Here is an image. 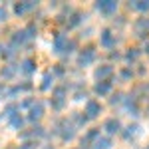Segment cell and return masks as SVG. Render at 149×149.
Wrapping results in <instances>:
<instances>
[{
  "instance_id": "cell-1",
  "label": "cell",
  "mask_w": 149,
  "mask_h": 149,
  "mask_svg": "<svg viewBox=\"0 0 149 149\" xmlns=\"http://www.w3.org/2000/svg\"><path fill=\"white\" fill-rule=\"evenodd\" d=\"M58 133H60V137L64 139V141H72V139L76 137V129H74V125L72 123H68L66 119H60L58 121Z\"/></svg>"
},
{
  "instance_id": "cell-2",
  "label": "cell",
  "mask_w": 149,
  "mask_h": 149,
  "mask_svg": "<svg viewBox=\"0 0 149 149\" xmlns=\"http://www.w3.org/2000/svg\"><path fill=\"white\" fill-rule=\"evenodd\" d=\"M95 8L102 12V14H105V16H111L117 10V2H113V0H100L95 4Z\"/></svg>"
},
{
  "instance_id": "cell-3",
  "label": "cell",
  "mask_w": 149,
  "mask_h": 149,
  "mask_svg": "<svg viewBox=\"0 0 149 149\" xmlns=\"http://www.w3.org/2000/svg\"><path fill=\"white\" fill-rule=\"evenodd\" d=\"M64 95H66V88L64 86H58L56 90H54V97L50 100L54 109H62L64 107Z\"/></svg>"
},
{
  "instance_id": "cell-4",
  "label": "cell",
  "mask_w": 149,
  "mask_h": 149,
  "mask_svg": "<svg viewBox=\"0 0 149 149\" xmlns=\"http://www.w3.org/2000/svg\"><path fill=\"white\" fill-rule=\"evenodd\" d=\"M93 60H95V52H93L92 48H86V50H81L80 56H78V64H80L81 68H86V66H90Z\"/></svg>"
},
{
  "instance_id": "cell-5",
  "label": "cell",
  "mask_w": 149,
  "mask_h": 149,
  "mask_svg": "<svg viewBox=\"0 0 149 149\" xmlns=\"http://www.w3.org/2000/svg\"><path fill=\"white\" fill-rule=\"evenodd\" d=\"M100 113H102V103L100 102L90 100V102L86 103V117L88 119H93V117H97Z\"/></svg>"
},
{
  "instance_id": "cell-6",
  "label": "cell",
  "mask_w": 149,
  "mask_h": 149,
  "mask_svg": "<svg viewBox=\"0 0 149 149\" xmlns=\"http://www.w3.org/2000/svg\"><path fill=\"white\" fill-rule=\"evenodd\" d=\"M103 129H105L109 135L119 133V131H121V121H119L117 117H107V119H105V123H103Z\"/></svg>"
},
{
  "instance_id": "cell-7",
  "label": "cell",
  "mask_w": 149,
  "mask_h": 149,
  "mask_svg": "<svg viewBox=\"0 0 149 149\" xmlns=\"http://www.w3.org/2000/svg\"><path fill=\"white\" fill-rule=\"evenodd\" d=\"M100 44L103 48H107V50L115 46V36L111 34V30H103L102 34H100Z\"/></svg>"
},
{
  "instance_id": "cell-8",
  "label": "cell",
  "mask_w": 149,
  "mask_h": 149,
  "mask_svg": "<svg viewBox=\"0 0 149 149\" xmlns=\"http://www.w3.org/2000/svg\"><path fill=\"white\" fill-rule=\"evenodd\" d=\"M44 115V103L42 102H36L32 107H30V113H28V119L30 121H38L40 117Z\"/></svg>"
},
{
  "instance_id": "cell-9",
  "label": "cell",
  "mask_w": 149,
  "mask_h": 149,
  "mask_svg": "<svg viewBox=\"0 0 149 149\" xmlns=\"http://www.w3.org/2000/svg\"><path fill=\"white\" fill-rule=\"evenodd\" d=\"M38 6L36 2H18L16 6H14V12L18 14V16H24V14H28V12H32Z\"/></svg>"
},
{
  "instance_id": "cell-10",
  "label": "cell",
  "mask_w": 149,
  "mask_h": 149,
  "mask_svg": "<svg viewBox=\"0 0 149 149\" xmlns=\"http://www.w3.org/2000/svg\"><path fill=\"white\" fill-rule=\"evenodd\" d=\"M111 72H113V68H111L109 64H103V66H97V68H95V74H93V76L100 81H103V78L111 76Z\"/></svg>"
},
{
  "instance_id": "cell-11",
  "label": "cell",
  "mask_w": 149,
  "mask_h": 149,
  "mask_svg": "<svg viewBox=\"0 0 149 149\" xmlns=\"http://www.w3.org/2000/svg\"><path fill=\"white\" fill-rule=\"evenodd\" d=\"M28 40V34H26V30H16L14 34H12V48L20 46V44H24Z\"/></svg>"
},
{
  "instance_id": "cell-12",
  "label": "cell",
  "mask_w": 149,
  "mask_h": 149,
  "mask_svg": "<svg viewBox=\"0 0 149 149\" xmlns=\"http://www.w3.org/2000/svg\"><path fill=\"white\" fill-rule=\"evenodd\" d=\"M66 42H68V38H66L64 34H56V38H54V50H56L58 54H64Z\"/></svg>"
},
{
  "instance_id": "cell-13",
  "label": "cell",
  "mask_w": 149,
  "mask_h": 149,
  "mask_svg": "<svg viewBox=\"0 0 149 149\" xmlns=\"http://www.w3.org/2000/svg\"><path fill=\"white\" fill-rule=\"evenodd\" d=\"M20 70H22L26 76L34 74V72H36V60H32V58H26V60L22 62V66H20Z\"/></svg>"
},
{
  "instance_id": "cell-14",
  "label": "cell",
  "mask_w": 149,
  "mask_h": 149,
  "mask_svg": "<svg viewBox=\"0 0 149 149\" xmlns=\"http://www.w3.org/2000/svg\"><path fill=\"white\" fill-rule=\"evenodd\" d=\"M109 90H111V81H97L93 88V92L97 95H105V93H109Z\"/></svg>"
},
{
  "instance_id": "cell-15",
  "label": "cell",
  "mask_w": 149,
  "mask_h": 149,
  "mask_svg": "<svg viewBox=\"0 0 149 149\" xmlns=\"http://www.w3.org/2000/svg\"><path fill=\"white\" fill-rule=\"evenodd\" d=\"M135 28H137V34L141 36V38H145V34L149 32V20H145V18H139L137 22H135Z\"/></svg>"
},
{
  "instance_id": "cell-16",
  "label": "cell",
  "mask_w": 149,
  "mask_h": 149,
  "mask_svg": "<svg viewBox=\"0 0 149 149\" xmlns=\"http://www.w3.org/2000/svg\"><path fill=\"white\" fill-rule=\"evenodd\" d=\"M111 147V139L109 137H97L93 141V149H109Z\"/></svg>"
},
{
  "instance_id": "cell-17",
  "label": "cell",
  "mask_w": 149,
  "mask_h": 149,
  "mask_svg": "<svg viewBox=\"0 0 149 149\" xmlns=\"http://www.w3.org/2000/svg\"><path fill=\"white\" fill-rule=\"evenodd\" d=\"M97 137H100V129H90V131L86 133V137L81 139V147H86L90 141H95Z\"/></svg>"
},
{
  "instance_id": "cell-18",
  "label": "cell",
  "mask_w": 149,
  "mask_h": 149,
  "mask_svg": "<svg viewBox=\"0 0 149 149\" xmlns=\"http://www.w3.org/2000/svg\"><path fill=\"white\" fill-rule=\"evenodd\" d=\"M125 107H127V111H129V115H137L139 107H137V100H135V97H127Z\"/></svg>"
},
{
  "instance_id": "cell-19",
  "label": "cell",
  "mask_w": 149,
  "mask_h": 149,
  "mask_svg": "<svg viewBox=\"0 0 149 149\" xmlns=\"http://www.w3.org/2000/svg\"><path fill=\"white\" fill-rule=\"evenodd\" d=\"M20 135H22V137H42V135H44V127H32V131H22V133H20Z\"/></svg>"
},
{
  "instance_id": "cell-20",
  "label": "cell",
  "mask_w": 149,
  "mask_h": 149,
  "mask_svg": "<svg viewBox=\"0 0 149 149\" xmlns=\"http://www.w3.org/2000/svg\"><path fill=\"white\" fill-rule=\"evenodd\" d=\"M8 123H10L14 129H22V125H24V119L20 117V113H14V115H10L8 117Z\"/></svg>"
},
{
  "instance_id": "cell-21",
  "label": "cell",
  "mask_w": 149,
  "mask_h": 149,
  "mask_svg": "<svg viewBox=\"0 0 149 149\" xmlns=\"http://www.w3.org/2000/svg\"><path fill=\"white\" fill-rule=\"evenodd\" d=\"M137 129H139V127L135 125V123H133V125H127L125 131H121V135H123V139H131L135 133H137Z\"/></svg>"
},
{
  "instance_id": "cell-22",
  "label": "cell",
  "mask_w": 149,
  "mask_h": 149,
  "mask_svg": "<svg viewBox=\"0 0 149 149\" xmlns=\"http://www.w3.org/2000/svg\"><path fill=\"white\" fill-rule=\"evenodd\" d=\"M14 74H16L14 66H4V68H2V72H0V76H2L4 80H10V78H14Z\"/></svg>"
},
{
  "instance_id": "cell-23",
  "label": "cell",
  "mask_w": 149,
  "mask_h": 149,
  "mask_svg": "<svg viewBox=\"0 0 149 149\" xmlns=\"http://www.w3.org/2000/svg\"><path fill=\"white\" fill-rule=\"evenodd\" d=\"M52 81H54V76H52V74L48 72V74H44V78H42V86H40V88H42V90L46 92V90H50Z\"/></svg>"
},
{
  "instance_id": "cell-24",
  "label": "cell",
  "mask_w": 149,
  "mask_h": 149,
  "mask_svg": "<svg viewBox=\"0 0 149 149\" xmlns=\"http://www.w3.org/2000/svg\"><path fill=\"white\" fill-rule=\"evenodd\" d=\"M137 58H139V50H137V48L127 50V54H125V60H127V62H135Z\"/></svg>"
},
{
  "instance_id": "cell-25",
  "label": "cell",
  "mask_w": 149,
  "mask_h": 149,
  "mask_svg": "<svg viewBox=\"0 0 149 149\" xmlns=\"http://www.w3.org/2000/svg\"><path fill=\"white\" fill-rule=\"evenodd\" d=\"M18 109H20V107H18L16 103H8V105L4 107V115H6V117H10V115H14Z\"/></svg>"
},
{
  "instance_id": "cell-26",
  "label": "cell",
  "mask_w": 149,
  "mask_h": 149,
  "mask_svg": "<svg viewBox=\"0 0 149 149\" xmlns=\"http://www.w3.org/2000/svg\"><path fill=\"white\" fill-rule=\"evenodd\" d=\"M133 8L139 10V12H149V0L147 2H145V0H143V2H133Z\"/></svg>"
},
{
  "instance_id": "cell-27",
  "label": "cell",
  "mask_w": 149,
  "mask_h": 149,
  "mask_svg": "<svg viewBox=\"0 0 149 149\" xmlns=\"http://www.w3.org/2000/svg\"><path fill=\"white\" fill-rule=\"evenodd\" d=\"M80 22H81V14H78V12H76V14H74V16L70 18V22H68V28H76V26H78Z\"/></svg>"
},
{
  "instance_id": "cell-28",
  "label": "cell",
  "mask_w": 149,
  "mask_h": 149,
  "mask_svg": "<svg viewBox=\"0 0 149 149\" xmlns=\"http://www.w3.org/2000/svg\"><path fill=\"white\" fill-rule=\"evenodd\" d=\"M74 48H76V42H74V40H68V42H66V48H64V54L74 52Z\"/></svg>"
},
{
  "instance_id": "cell-29",
  "label": "cell",
  "mask_w": 149,
  "mask_h": 149,
  "mask_svg": "<svg viewBox=\"0 0 149 149\" xmlns=\"http://www.w3.org/2000/svg\"><path fill=\"white\" fill-rule=\"evenodd\" d=\"M24 30H26L28 38H34V36H36V26H34V24H30V26H28V28H24Z\"/></svg>"
},
{
  "instance_id": "cell-30",
  "label": "cell",
  "mask_w": 149,
  "mask_h": 149,
  "mask_svg": "<svg viewBox=\"0 0 149 149\" xmlns=\"http://www.w3.org/2000/svg\"><path fill=\"white\" fill-rule=\"evenodd\" d=\"M131 76H133V72H131V70H129V68L121 70V78H123V80H129Z\"/></svg>"
},
{
  "instance_id": "cell-31",
  "label": "cell",
  "mask_w": 149,
  "mask_h": 149,
  "mask_svg": "<svg viewBox=\"0 0 149 149\" xmlns=\"http://www.w3.org/2000/svg\"><path fill=\"white\" fill-rule=\"evenodd\" d=\"M76 121H78L80 125H84V123L88 121V117H86V115H84V113H78V115H76Z\"/></svg>"
},
{
  "instance_id": "cell-32",
  "label": "cell",
  "mask_w": 149,
  "mask_h": 149,
  "mask_svg": "<svg viewBox=\"0 0 149 149\" xmlns=\"http://www.w3.org/2000/svg\"><path fill=\"white\" fill-rule=\"evenodd\" d=\"M34 100H24L22 103H20V105H18V107H32V105H34Z\"/></svg>"
},
{
  "instance_id": "cell-33",
  "label": "cell",
  "mask_w": 149,
  "mask_h": 149,
  "mask_svg": "<svg viewBox=\"0 0 149 149\" xmlns=\"http://www.w3.org/2000/svg\"><path fill=\"white\" fill-rule=\"evenodd\" d=\"M6 18H8V12H6L4 6H0V22H2V20H6Z\"/></svg>"
},
{
  "instance_id": "cell-34",
  "label": "cell",
  "mask_w": 149,
  "mask_h": 149,
  "mask_svg": "<svg viewBox=\"0 0 149 149\" xmlns=\"http://www.w3.org/2000/svg\"><path fill=\"white\" fill-rule=\"evenodd\" d=\"M111 103H119L121 102V93H115V95H111V100H109Z\"/></svg>"
},
{
  "instance_id": "cell-35",
  "label": "cell",
  "mask_w": 149,
  "mask_h": 149,
  "mask_svg": "<svg viewBox=\"0 0 149 149\" xmlns=\"http://www.w3.org/2000/svg\"><path fill=\"white\" fill-rule=\"evenodd\" d=\"M2 54H4V58H12L14 56V50L12 48H6V52H2Z\"/></svg>"
},
{
  "instance_id": "cell-36",
  "label": "cell",
  "mask_w": 149,
  "mask_h": 149,
  "mask_svg": "<svg viewBox=\"0 0 149 149\" xmlns=\"http://www.w3.org/2000/svg\"><path fill=\"white\" fill-rule=\"evenodd\" d=\"M34 147H36L34 143H24V145H22L20 149H34Z\"/></svg>"
},
{
  "instance_id": "cell-37",
  "label": "cell",
  "mask_w": 149,
  "mask_h": 149,
  "mask_svg": "<svg viewBox=\"0 0 149 149\" xmlns=\"http://www.w3.org/2000/svg\"><path fill=\"white\" fill-rule=\"evenodd\" d=\"M54 72H56L58 76H62V74H64V68H62V66H58V68H56V70H54Z\"/></svg>"
},
{
  "instance_id": "cell-38",
  "label": "cell",
  "mask_w": 149,
  "mask_h": 149,
  "mask_svg": "<svg viewBox=\"0 0 149 149\" xmlns=\"http://www.w3.org/2000/svg\"><path fill=\"white\" fill-rule=\"evenodd\" d=\"M145 52H147V54H149V42H147V44H145Z\"/></svg>"
},
{
  "instance_id": "cell-39",
  "label": "cell",
  "mask_w": 149,
  "mask_h": 149,
  "mask_svg": "<svg viewBox=\"0 0 149 149\" xmlns=\"http://www.w3.org/2000/svg\"><path fill=\"white\" fill-rule=\"evenodd\" d=\"M0 90H2V84H0Z\"/></svg>"
},
{
  "instance_id": "cell-40",
  "label": "cell",
  "mask_w": 149,
  "mask_h": 149,
  "mask_svg": "<svg viewBox=\"0 0 149 149\" xmlns=\"http://www.w3.org/2000/svg\"><path fill=\"white\" fill-rule=\"evenodd\" d=\"M0 52H2V46H0Z\"/></svg>"
},
{
  "instance_id": "cell-41",
  "label": "cell",
  "mask_w": 149,
  "mask_h": 149,
  "mask_svg": "<svg viewBox=\"0 0 149 149\" xmlns=\"http://www.w3.org/2000/svg\"><path fill=\"white\" fill-rule=\"evenodd\" d=\"M147 111H149V109H147Z\"/></svg>"
}]
</instances>
